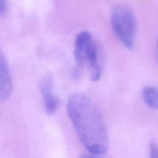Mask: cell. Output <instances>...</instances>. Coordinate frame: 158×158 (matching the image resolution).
<instances>
[{
	"instance_id": "obj_1",
	"label": "cell",
	"mask_w": 158,
	"mask_h": 158,
	"mask_svg": "<svg viewBox=\"0 0 158 158\" xmlns=\"http://www.w3.org/2000/svg\"><path fill=\"white\" fill-rule=\"evenodd\" d=\"M67 112L79 138L88 152L94 156L106 154L109 137L101 114L95 103L81 93L69 97Z\"/></svg>"
},
{
	"instance_id": "obj_2",
	"label": "cell",
	"mask_w": 158,
	"mask_h": 158,
	"mask_svg": "<svg viewBox=\"0 0 158 158\" xmlns=\"http://www.w3.org/2000/svg\"><path fill=\"white\" fill-rule=\"evenodd\" d=\"M74 59L79 68L86 66L90 80L95 82L100 80L102 73L100 53L90 32L83 31L77 34L74 46Z\"/></svg>"
},
{
	"instance_id": "obj_3",
	"label": "cell",
	"mask_w": 158,
	"mask_h": 158,
	"mask_svg": "<svg viewBox=\"0 0 158 158\" xmlns=\"http://www.w3.org/2000/svg\"><path fill=\"white\" fill-rule=\"evenodd\" d=\"M113 30L127 49H132L136 35V21L134 13L127 6H117L111 14Z\"/></svg>"
},
{
	"instance_id": "obj_4",
	"label": "cell",
	"mask_w": 158,
	"mask_h": 158,
	"mask_svg": "<svg viewBox=\"0 0 158 158\" xmlns=\"http://www.w3.org/2000/svg\"><path fill=\"white\" fill-rule=\"evenodd\" d=\"M40 91L43 95L46 113L49 115L55 114L59 106V99L52 92L53 79L50 73H47L42 78L40 84Z\"/></svg>"
},
{
	"instance_id": "obj_5",
	"label": "cell",
	"mask_w": 158,
	"mask_h": 158,
	"mask_svg": "<svg viewBox=\"0 0 158 158\" xmlns=\"http://www.w3.org/2000/svg\"><path fill=\"white\" fill-rule=\"evenodd\" d=\"M12 82L8 62L0 50V103L9 98L12 93Z\"/></svg>"
},
{
	"instance_id": "obj_6",
	"label": "cell",
	"mask_w": 158,
	"mask_h": 158,
	"mask_svg": "<svg viewBox=\"0 0 158 158\" xmlns=\"http://www.w3.org/2000/svg\"><path fill=\"white\" fill-rule=\"evenodd\" d=\"M144 103L153 110H158V89L155 86H146L142 89Z\"/></svg>"
},
{
	"instance_id": "obj_7",
	"label": "cell",
	"mask_w": 158,
	"mask_h": 158,
	"mask_svg": "<svg viewBox=\"0 0 158 158\" xmlns=\"http://www.w3.org/2000/svg\"><path fill=\"white\" fill-rule=\"evenodd\" d=\"M150 157L158 158V147L154 143H151L150 145Z\"/></svg>"
},
{
	"instance_id": "obj_8",
	"label": "cell",
	"mask_w": 158,
	"mask_h": 158,
	"mask_svg": "<svg viewBox=\"0 0 158 158\" xmlns=\"http://www.w3.org/2000/svg\"><path fill=\"white\" fill-rule=\"evenodd\" d=\"M7 10V2L6 0H0V15H4Z\"/></svg>"
},
{
	"instance_id": "obj_9",
	"label": "cell",
	"mask_w": 158,
	"mask_h": 158,
	"mask_svg": "<svg viewBox=\"0 0 158 158\" xmlns=\"http://www.w3.org/2000/svg\"><path fill=\"white\" fill-rule=\"evenodd\" d=\"M155 53H156V57H157V60L158 61V39H157V44H156Z\"/></svg>"
}]
</instances>
